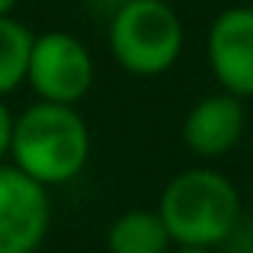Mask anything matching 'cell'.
<instances>
[{"label":"cell","mask_w":253,"mask_h":253,"mask_svg":"<svg viewBox=\"0 0 253 253\" xmlns=\"http://www.w3.org/2000/svg\"><path fill=\"white\" fill-rule=\"evenodd\" d=\"M170 253H218V250H209V247H173Z\"/></svg>","instance_id":"cell-11"},{"label":"cell","mask_w":253,"mask_h":253,"mask_svg":"<svg viewBox=\"0 0 253 253\" xmlns=\"http://www.w3.org/2000/svg\"><path fill=\"white\" fill-rule=\"evenodd\" d=\"M109 253H170L173 237L157 209H128L106 231Z\"/></svg>","instance_id":"cell-8"},{"label":"cell","mask_w":253,"mask_h":253,"mask_svg":"<svg viewBox=\"0 0 253 253\" xmlns=\"http://www.w3.org/2000/svg\"><path fill=\"white\" fill-rule=\"evenodd\" d=\"M244 131H247L244 99L224 90L209 93L199 103H192L183 119V144L189 148V154L202 157V161L228 157L241 144Z\"/></svg>","instance_id":"cell-7"},{"label":"cell","mask_w":253,"mask_h":253,"mask_svg":"<svg viewBox=\"0 0 253 253\" xmlns=\"http://www.w3.org/2000/svg\"><path fill=\"white\" fill-rule=\"evenodd\" d=\"M250 234H253V209H250Z\"/></svg>","instance_id":"cell-13"},{"label":"cell","mask_w":253,"mask_h":253,"mask_svg":"<svg viewBox=\"0 0 253 253\" xmlns=\"http://www.w3.org/2000/svg\"><path fill=\"white\" fill-rule=\"evenodd\" d=\"M250 253H253V250H250Z\"/></svg>","instance_id":"cell-14"},{"label":"cell","mask_w":253,"mask_h":253,"mask_svg":"<svg viewBox=\"0 0 253 253\" xmlns=\"http://www.w3.org/2000/svg\"><path fill=\"white\" fill-rule=\"evenodd\" d=\"M90 161V128L77 106L36 99L16 116L10 164L45 189L77 179Z\"/></svg>","instance_id":"cell-2"},{"label":"cell","mask_w":253,"mask_h":253,"mask_svg":"<svg viewBox=\"0 0 253 253\" xmlns=\"http://www.w3.org/2000/svg\"><path fill=\"white\" fill-rule=\"evenodd\" d=\"M109 51L131 77H161L186 48V26L167 0H122L109 16Z\"/></svg>","instance_id":"cell-3"},{"label":"cell","mask_w":253,"mask_h":253,"mask_svg":"<svg viewBox=\"0 0 253 253\" xmlns=\"http://www.w3.org/2000/svg\"><path fill=\"white\" fill-rule=\"evenodd\" d=\"M32 42L36 36L26 23H19L13 13L0 16V99L26 84Z\"/></svg>","instance_id":"cell-9"},{"label":"cell","mask_w":253,"mask_h":253,"mask_svg":"<svg viewBox=\"0 0 253 253\" xmlns=\"http://www.w3.org/2000/svg\"><path fill=\"white\" fill-rule=\"evenodd\" d=\"M173 247H221L241 224V189L215 167H189L170 179L157 202Z\"/></svg>","instance_id":"cell-1"},{"label":"cell","mask_w":253,"mask_h":253,"mask_svg":"<svg viewBox=\"0 0 253 253\" xmlns=\"http://www.w3.org/2000/svg\"><path fill=\"white\" fill-rule=\"evenodd\" d=\"M205 55L224 93L253 99V6H228L211 19Z\"/></svg>","instance_id":"cell-6"},{"label":"cell","mask_w":253,"mask_h":253,"mask_svg":"<svg viewBox=\"0 0 253 253\" xmlns=\"http://www.w3.org/2000/svg\"><path fill=\"white\" fill-rule=\"evenodd\" d=\"M48 189L10 161L0 164V253H36L48 237Z\"/></svg>","instance_id":"cell-5"},{"label":"cell","mask_w":253,"mask_h":253,"mask_svg":"<svg viewBox=\"0 0 253 253\" xmlns=\"http://www.w3.org/2000/svg\"><path fill=\"white\" fill-rule=\"evenodd\" d=\"M13 128H16V116H13V109L6 106V99H0V164L10 161Z\"/></svg>","instance_id":"cell-10"},{"label":"cell","mask_w":253,"mask_h":253,"mask_svg":"<svg viewBox=\"0 0 253 253\" xmlns=\"http://www.w3.org/2000/svg\"><path fill=\"white\" fill-rule=\"evenodd\" d=\"M16 3H19V0H0V16H10Z\"/></svg>","instance_id":"cell-12"},{"label":"cell","mask_w":253,"mask_h":253,"mask_svg":"<svg viewBox=\"0 0 253 253\" xmlns=\"http://www.w3.org/2000/svg\"><path fill=\"white\" fill-rule=\"evenodd\" d=\"M93 81H96L93 55L74 32L48 29L36 36L26 84L42 103L77 106L93 90Z\"/></svg>","instance_id":"cell-4"}]
</instances>
